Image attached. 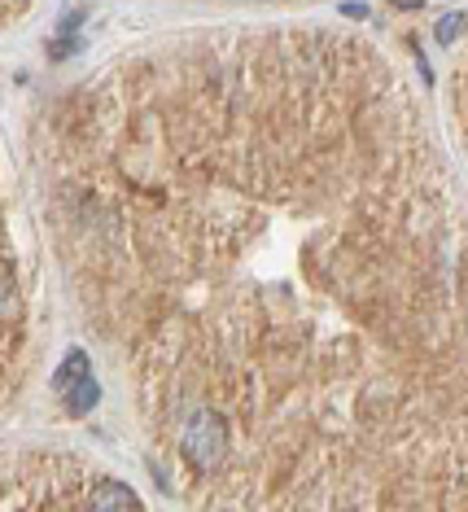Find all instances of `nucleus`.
<instances>
[{
  "instance_id": "39448f33",
  "label": "nucleus",
  "mask_w": 468,
  "mask_h": 512,
  "mask_svg": "<svg viewBox=\"0 0 468 512\" xmlns=\"http://www.w3.org/2000/svg\"><path fill=\"white\" fill-rule=\"evenodd\" d=\"M97 399H101V386H97V381H92V377L66 390V407H70V412H75V416L92 412V407H97Z\"/></svg>"
},
{
  "instance_id": "f257e3e1",
  "label": "nucleus",
  "mask_w": 468,
  "mask_h": 512,
  "mask_svg": "<svg viewBox=\"0 0 468 512\" xmlns=\"http://www.w3.org/2000/svg\"><path fill=\"white\" fill-rule=\"evenodd\" d=\"M180 456L189 460L193 469H215V464L228 456V421L215 412V407H197L189 421H184Z\"/></svg>"
},
{
  "instance_id": "6e6552de",
  "label": "nucleus",
  "mask_w": 468,
  "mask_h": 512,
  "mask_svg": "<svg viewBox=\"0 0 468 512\" xmlns=\"http://www.w3.org/2000/svg\"><path fill=\"white\" fill-rule=\"evenodd\" d=\"M70 53H75V40H57V49H53V57H70Z\"/></svg>"
},
{
  "instance_id": "f03ea898",
  "label": "nucleus",
  "mask_w": 468,
  "mask_h": 512,
  "mask_svg": "<svg viewBox=\"0 0 468 512\" xmlns=\"http://www.w3.org/2000/svg\"><path fill=\"white\" fill-rule=\"evenodd\" d=\"M88 512H140V499L127 482H101L88 499Z\"/></svg>"
},
{
  "instance_id": "423d86ee",
  "label": "nucleus",
  "mask_w": 468,
  "mask_h": 512,
  "mask_svg": "<svg viewBox=\"0 0 468 512\" xmlns=\"http://www.w3.org/2000/svg\"><path fill=\"white\" fill-rule=\"evenodd\" d=\"M464 9H451V14H442L438 18V27H434V36H438V44H451L455 36H460V31H464Z\"/></svg>"
},
{
  "instance_id": "7ed1b4c3",
  "label": "nucleus",
  "mask_w": 468,
  "mask_h": 512,
  "mask_svg": "<svg viewBox=\"0 0 468 512\" xmlns=\"http://www.w3.org/2000/svg\"><path fill=\"white\" fill-rule=\"evenodd\" d=\"M18 311H22L18 276H14V267H9V263H0V324L18 320Z\"/></svg>"
},
{
  "instance_id": "1a4fd4ad",
  "label": "nucleus",
  "mask_w": 468,
  "mask_h": 512,
  "mask_svg": "<svg viewBox=\"0 0 468 512\" xmlns=\"http://www.w3.org/2000/svg\"><path fill=\"white\" fill-rule=\"evenodd\" d=\"M346 18H368V5H342Z\"/></svg>"
},
{
  "instance_id": "20e7f679",
  "label": "nucleus",
  "mask_w": 468,
  "mask_h": 512,
  "mask_svg": "<svg viewBox=\"0 0 468 512\" xmlns=\"http://www.w3.org/2000/svg\"><path fill=\"white\" fill-rule=\"evenodd\" d=\"M88 377H92V372H88V355H84V351H70L66 364L57 368L53 386H57V390H70V386H79V381H88Z\"/></svg>"
},
{
  "instance_id": "0eeeda50",
  "label": "nucleus",
  "mask_w": 468,
  "mask_h": 512,
  "mask_svg": "<svg viewBox=\"0 0 468 512\" xmlns=\"http://www.w3.org/2000/svg\"><path fill=\"white\" fill-rule=\"evenodd\" d=\"M75 27H84V9H70L62 18V31H75Z\"/></svg>"
}]
</instances>
